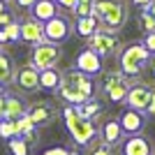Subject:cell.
<instances>
[{
	"mask_svg": "<svg viewBox=\"0 0 155 155\" xmlns=\"http://www.w3.org/2000/svg\"><path fill=\"white\" fill-rule=\"evenodd\" d=\"M56 93H58V97L63 100L65 104L77 107V104H84L86 100H91V97L95 95V93H97V84H95V79H93V77H88V74H84V72L74 70V67H70V70L63 72Z\"/></svg>",
	"mask_w": 155,
	"mask_h": 155,
	"instance_id": "1",
	"label": "cell"
},
{
	"mask_svg": "<svg viewBox=\"0 0 155 155\" xmlns=\"http://www.w3.org/2000/svg\"><path fill=\"white\" fill-rule=\"evenodd\" d=\"M60 116H63L65 130H67V134H70V139H72L74 146L86 148L93 139H97V123H93L91 118L81 116L77 111V107L65 104L63 109H60Z\"/></svg>",
	"mask_w": 155,
	"mask_h": 155,
	"instance_id": "2",
	"label": "cell"
},
{
	"mask_svg": "<svg viewBox=\"0 0 155 155\" xmlns=\"http://www.w3.org/2000/svg\"><path fill=\"white\" fill-rule=\"evenodd\" d=\"M93 16L107 30L120 32L130 21L127 0H93Z\"/></svg>",
	"mask_w": 155,
	"mask_h": 155,
	"instance_id": "3",
	"label": "cell"
},
{
	"mask_svg": "<svg viewBox=\"0 0 155 155\" xmlns=\"http://www.w3.org/2000/svg\"><path fill=\"white\" fill-rule=\"evenodd\" d=\"M134 79L125 77L120 70H102V79H100V86L97 91L102 93V97L111 104H123L125 97H127V91L132 86Z\"/></svg>",
	"mask_w": 155,
	"mask_h": 155,
	"instance_id": "4",
	"label": "cell"
},
{
	"mask_svg": "<svg viewBox=\"0 0 155 155\" xmlns=\"http://www.w3.org/2000/svg\"><path fill=\"white\" fill-rule=\"evenodd\" d=\"M116 58H118V70L123 72L125 77L141 79V72H143V67H146V63H148L150 53L146 51V46L139 42V44L123 46Z\"/></svg>",
	"mask_w": 155,
	"mask_h": 155,
	"instance_id": "5",
	"label": "cell"
},
{
	"mask_svg": "<svg viewBox=\"0 0 155 155\" xmlns=\"http://www.w3.org/2000/svg\"><path fill=\"white\" fill-rule=\"evenodd\" d=\"M86 46L93 49L102 60H111V58H116L118 53H120L123 42H120V37H118V32L107 30V28L100 26L91 37H86Z\"/></svg>",
	"mask_w": 155,
	"mask_h": 155,
	"instance_id": "6",
	"label": "cell"
},
{
	"mask_svg": "<svg viewBox=\"0 0 155 155\" xmlns=\"http://www.w3.org/2000/svg\"><path fill=\"white\" fill-rule=\"evenodd\" d=\"M74 32V21L67 14H56L49 21H44V42L51 44H65Z\"/></svg>",
	"mask_w": 155,
	"mask_h": 155,
	"instance_id": "7",
	"label": "cell"
},
{
	"mask_svg": "<svg viewBox=\"0 0 155 155\" xmlns=\"http://www.w3.org/2000/svg\"><path fill=\"white\" fill-rule=\"evenodd\" d=\"M26 116L30 118V123L35 125V127H49V125H53L58 120L60 109L51 102V100H37V102L28 104Z\"/></svg>",
	"mask_w": 155,
	"mask_h": 155,
	"instance_id": "8",
	"label": "cell"
},
{
	"mask_svg": "<svg viewBox=\"0 0 155 155\" xmlns=\"http://www.w3.org/2000/svg\"><path fill=\"white\" fill-rule=\"evenodd\" d=\"M63 51L60 44H51V42H39L32 46L30 51V65L35 70H46V67H58Z\"/></svg>",
	"mask_w": 155,
	"mask_h": 155,
	"instance_id": "9",
	"label": "cell"
},
{
	"mask_svg": "<svg viewBox=\"0 0 155 155\" xmlns=\"http://www.w3.org/2000/svg\"><path fill=\"white\" fill-rule=\"evenodd\" d=\"M72 67L95 79L97 74H102V70H104V60L100 58V56H97L93 49L84 46V49H81V51L74 56V65H72Z\"/></svg>",
	"mask_w": 155,
	"mask_h": 155,
	"instance_id": "10",
	"label": "cell"
},
{
	"mask_svg": "<svg viewBox=\"0 0 155 155\" xmlns=\"http://www.w3.org/2000/svg\"><path fill=\"white\" fill-rule=\"evenodd\" d=\"M150 93H153V86H150V84L134 79L132 86H130L127 97H125L123 104H125V107H130V109H137V111H146L148 100H150Z\"/></svg>",
	"mask_w": 155,
	"mask_h": 155,
	"instance_id": "11",
	"label": "cell"
},
{
	"mask_svg": "<svg viewBox=\"0 0 155 155\" xmlns=\"http://www.w3.org/2000/svg\"><path fill=\"white\" fill-rule=\"evenodd\" d=\"M116 118H118V123H120V127H123L125 137H130V134H141L143 130H146V123H148V116H146L143 111L130 109V107H125Z\"/></svg>",
	"mask_w": 155,
	"mask_h": 155,
	"instance_id": "12",
	"label": "cell"
},
{
	"mask_svg": "<svg viewBox=\"0 0 155 155\" xmlns=\"http://www.w3.org/2000/svg\"><path fill=\"white\" fill-rule=\"evenodd\" d=\"M14 86L19 88L21 93H37L39 91V70H35L30 63L16 67V74H14Z\"/></svg>",
	"mask_w": 155,
	"mask_h": 155,
	"instance_id": "13",
	"label": "cell"
},
{
	"mask_svg": "<svg viewBox=\"0 0 155 155\" xmlns=\"http://www.w3.org/2000/svg\"><path fill=\"white\" fill-rule=\"evenodd\" d=\"M19 39L30 46L44 42V23L32 16H26L23 21H19Z\"/></svg>",
	"mask_w": 155,
	"mask_h": 155,
	"instance_id": "14",
	"label": "cell"
},
{
	"mask_svg": "<svg viewBox=\"0 0 155 155\" xmlns=\"http://www.w3.org/2000/svg\"><path fill=\"white\" fill-rule=\"evenodd\" d=\"M120 155H155L153 153V141L141 134H130L120 141Z\"/></svg>",
	"mask_w": 155,
	"mask_h": 155,
	"instance_id": "15",
	"label": "cell"
},
{
	"mask_svg": "<svg viewBox=\"0 0 155 155\" xmlns=\"http://www.w3.org/2000/svg\"><path fill=\"white\" fill-rule=\"evenodd\" d=\"M97 137L102 139L104 143H109V146H120V141L125 139V132L118 123V118H102V123L97 127Z\"/></svg>",
	"mask_w": 155,
	"mask_h": 155,
	"instance_id": "16",
	"label": "cell"
},
{
	"mask_svg": "<svg viewBox=\"0 0 155 155\" xmlns=\"http://www.w3.org/2000/svg\"><path fill=\"white\" fill-rule=\"evenodd\" d=\"M77 111L81 114V116L91 118L93 123H97L100 118H104V111H107V104H104V100H100L97 97V93L91 97V100H86L84 104H77Z\"/></svg>",
	"mask_w": 155,
	"mask_h": 155,
	"instance_id": "17",
	"label": "cell"
},
{
	"mask_svg": "<svg viewBox=\"0 0 155 155\" xmlns=\"http://www.w3.org/2000/svg\"><path fill=\"white\" fill-rule=\"evenodd\" d=\"M28 109L26 97L16 95V93H5V118H12L16 120L19 116H23Z\"/></svg>",
	"mask_w": 155,
	"mask_h": 155,
	"instance_id": "18",
	"label": "cell"
},
{
	"mask_svg": "<svg viewBox=\"0 0 155 155\" xmlns=\"http://www.w3.org/2000/svg\"><path fill=\"white\" fill-rule=\"evenodd\" d=\"M28 12H30L32 19H37V21L44 23V21H49L51 16H56V14L60 12V7L56 5V0H37Z\"/></svg>",
	"mask_w": 155,
	"mask_h": 155,
	"instance_id": "19",
	"label": "cell"
},
{
	"mask_svg": "<svg viewBox=\"0 0 155 155\" xmlns=\"http://www.w3.org/2000/svg\"><path fill=\"white\" fill-rule=\"evenodd\" d=\"M14 74H16V63H14V58L9 56V51L2 46V49H0V84L12 86Z\"/></svg>",
	"mask_w": 155,
	"mask_h": 155,
	"instance_id": "20",
	"label": "cell"
},
{
	"mask_svg": "<svg viewBox=\"0 0 155 155\" xmlns=\"http://www.w3.org/2000/svg\"><path fill=\"white\" fill-rule=\"evenodd\" d=\"M60 77H63V70L58 67H46V70H39V91H49L53 93L60 84Z\"/></svg>",
	"mask_w": 155,
	"mask_h": 155,
	"instance_id": "21",
	"label": "cell"
},
{
	"mask_svg": "<svg viewBox=\"0 0 155 155\" xmlns=\"http://www.w3.org/2000/svg\"><path fill=\"white\" fill-rule=\"evenodd\" d=\"M97 28H100V21H97L93 14L91 16H84V19H74V30H77L79 37H84V39L91 37Z\"/></svg>",
	"mask_w": 155,
	"mask_h": 155,
	"instance_id": "22",
	"label": "cell"
},
{
	"mask_svg": "<svg viewBox=\"0 0 155 155\" xmlns=\"http://www.w3.org/2000/svg\"><path fill=\"white\" fill-rule=\"evenodd\" d=\"M35 146L28 143L23 137H12V139H7V153L9 155H32Z\"/></svg>",
	"mask_w": 155,
	"mask_h": 155,
	"instance_id": "23",
	"label": "cell"
},
{
	"mask_svg": "<svg viewBox=\"0 0 155 155\" xmlns=\"http://www.w3.org/2000/svg\"><path fill=\"white\" fill-rule=\"evenodd\" d=\"M9 42H19V19L0 26V46H7Z\"/></svg>",
	"mask_w": 155,
	"mask_h": 155,
	"instance_id": "24",
	"label": "cell"
},
{
	"mask_svg": "<svg viewBox=\"0 0 155 155\" xmlns=\"http://www.w3.org/2000/svg\"><path fill=\"white\" fill-rule=\"evenodd\" d=\"M84 155H116V150H114V146L104 143L102 139L97 137V139H93V141L86 146V153Z\"/></svg>",
	"mask_w": 155,
	"mask_h": 155,
	"instance_id": "25",
	"label": "cell"
},
{
	"mask_svg": "<svg viewBox=\"0 0 155 155\" xmlns=\"http://www.w3.org/2000/svg\"><path fill=\"white\" fill-rule=\"evenodd\" d=\"M137 26H139V30L143 32V35H148V32H155V16H150L148 12H139V16H137Z\"/></svg>",
	"mask_w": 155,
	"mask_h": 155,
	"instance_id": "26",
	"label": "cell"
},
{
	"mask_svg": "<svg viewBox=\"0 0 155 155\" xmlns=\"http://www.w3.org/2000/svg\"><path fill=\"white\" fill-rule=\"evenodd\" d=\"M16 137V123L12 118H0V139H12Z\"/></svg>",
	"mask_w": 155,
	"mask_h": 155,
	"instance_id": "27",
	"label": "cell"
},
{
	"mask_svg": "<svg viewBox=\"0 0 155 155\" xmlns=\"http://www.w3.org/2000/svg\"><path fill=\"white\" fill-rule=\"evenodd\" d=\"M91 14H93V2H84V0H79L77 7L72 9L74 19H84V16H91Z\"/></svg>",
	"mask_w": 155,
	"mask_h": 155,
	"instance_id": "28",
	"label": "cell"
},
{
	"mask_svg": "<svg viewBox=\"0 0 155 155\" xmlns=\"http://www.w3.org/2000/svg\"><path fill=\"white\" fill-rule=\"evenodd\" d=\"M141 77L146 79V84L155 86V53H150V58H148V63H146V67H143Z\"/></svg>",
	"mask_w": 155,
	"mask_h": 155,
	"instance_id": "29",
	"label": "cell"
},
{
	"mask_svg": "<svg viewBox=\"0 0 155 155\" xmlns=\"http://www.w3.org/2000/svg\"><path fill=\"white\" fill-rule=\"evenodd\" d=\"M42 155H79V150L70 148V146H51V148H46Z\"/></svg>",
	"mask_w": 155,
	"mask_h": 155,
	"instance_id": "30",
	"label": "cell"
},
{
	"mask_svg": "<svg viewBox=\"0 0 155 155\" xmlns=\"http://www.w3.org/2000/svg\"><path fill=\"white\" fill-rule=\"evenodd\" d=\"M141 44L146 46V51H148V53H155V32H148V35H143Z\"/></svg>",
	"mask_w": 155,
	"mask_h": 155,
	"instance_id": "31",
	"label": "cell"
},
{
	"mask_svg": "<svg viewBox=\"0 0 155 155\" xmlns=\"http://www.w3.org/2000/svg\"><path fill=\"white\" fill-rule=\"evenodd\" d=\"M9 2H12L16 9H23V12H28V9H30V7L37 2V0H9Z\"/></svg>",
	"mask_w": 155,
	"mask_h": 155,
	"instance_id": "32",
	"label": "cell"
},
{
	"mask_svg": "<svg viewBox=\"0 0 155 155\" xmlns=\"http://www.w3.org/2000/svg\"><path fill=\"white\" fill-rule=\"evenodd\" d=\"M79 0H56V5L60 7V9H67V12H72L74 7H77Z\"/></svg>",
	"mask_w": 155,
	"mask_h": 155,
	"instance_id": "33",
	"label": "cell"
},
{
	"mask_svg": "<svg viewBox=\"0 0 155 155\" xmlns=\"http://www.w3.org/2000/svg\"><path fill=\"white\" fill-rule=\"evenodd\" d=\"M141 9H143V12H148L150 16H155V0H153V2H148L146 7H141Z\"/></svg>",
	"mask_w": 155,
	"mask_h": 155,
	"instance_id": "34",
	"label": "cell"
},
{
	"mask_svg": "<svg viewBox=\"0 0 155 155\" xmlns=\"http://www.w3.org/2000/svg\"><path fill=\"white\" fill-rule=\"evenodd\" d=\"M132 5H137V7H146L148 2H153V0H130Z\"/></svg>",
	"mask_w": 155,
	"mask_h": 155,
	"instance_id": "35",
	"label": "cell"
},
{
	"mask_svg": "<svg viewBox=\"0 0 155 155\" xmlns=\"http://www.w3.org/2000/svg\"><path fill=\"white\" fill-rule=\"evenodd\" d=\"M0 118H5V95H0Z\"/></svg>",
	"mask_w": 155,
	"mask_h": 155,
	"instance_id": "36",
	"label": "cell"
},
{
	"mask_svg": "<svg viewBox=\"0 0 155 155\" xmlns=\"http://www.w3.org/2000/svg\"><path fill=\"white\" fill-rule=\"evenodd\" d=\"M7 9V2H0V16H2V12Z\"/></svg>",
	"mask_w": 155,
	"mask_h": 155,
	"instance_id": "37",
	"label": "cell"
},
{
	"mask_svg": "<svg viewBox=\"0 0 155 155\" xmlns=\"http://www.w3.org/2000/svg\"><path fill=\"white\" fill-rule=\"evenodd\" d=\"M0 95H5V86L0 84Z\"/></svg>",
	"mask_w": 155,
	"mask_h": 155,
	"instance_id": "38",
	"label": "cell"
},
{
	"mask_svg": "<svg viewBox=\"0 0 155 155\" xmlns=\"http://www.w3.org/2000/svg\"><path fill=\"white\" fill-rule=\"evenodd\" d=\"M0 2H9V0H0Z\"/></svg>",
	"mask_w": 155,
	"mask_h": 155,
	"instance_id": "39",
	"label": "cell"
},
{
	"mask_svg": "<svg viewBox=\"0 0 155 155\" xmlns=\"http://www.w3.org/2000/svg\"><path fill=\"white\" fill-rule=\"evenodd\" d=\"M84 2H93V0H84Z\"/></svg>",
	"mask_w": 155,
	"mask_h": 155,
	"instance_id": "40",
	"label": "cell"
},
{
	"mask_svg": "<svg viewBox=\"0 0 155 155\" xmlns=\"http://www.w3.org/2000/svg\"><path fill=\"white\" fill-rule=\"evenodd\" d=\"M0 49H2V46H0Z\"/></svg>",
	"mask_w": 155,
	"mask_h": 155,
	"instance_id": "41",
	"label": "cell"
}]
</instances>
